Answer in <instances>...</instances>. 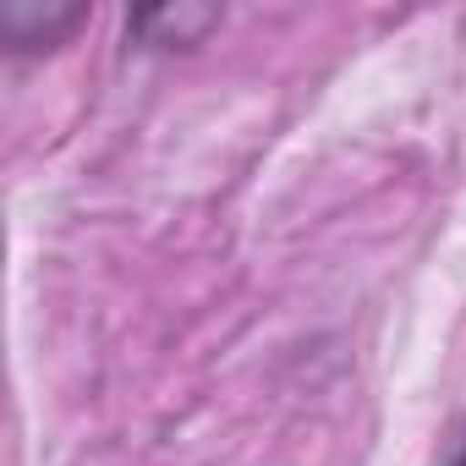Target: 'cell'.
I'll return each mask as SVG.
<instances>
[{"label":"cell","mask_w":466,"mask_h":466,"mask_svg":"<svg viewBox=\"0 0 466 466\" xmlns=\"http://www.w3.org/2000/svg\"><path fill=\"white\" fill-rule=\"evenodd\" d=\"M88 23V6H39V0H0V50L45 56L61 50Z\"/></svg>","instance_id":"cell-2"},{"label":"cell","mask_w":466,"mask_h":466,"mask_svg":"<svg viewBox=\"0 0 466 466\" xmlns=\"http://www.w3.org/2000/svg\"><path fill=\"white\" fill-rule=\"evenodd\" d=\"M444 466H466V422H461V433H455V444H450Z\"/></svg>","instance_id":"cell-3"},{"label":"cell","mask_w":466,"mask_h":466,"mask_svg":"<svg viewBox=\"0 0 466 466\" xmlns=\"http://www.w3.org/2000/svg\"><path fill=\"white\" fill-rule=\"evenodd\" d=\"M225 23V6L208 0H165V6H137L127 17V45L132 50H192Z\"/></svg>","instance_id":"cell-1"}]
</instances>
